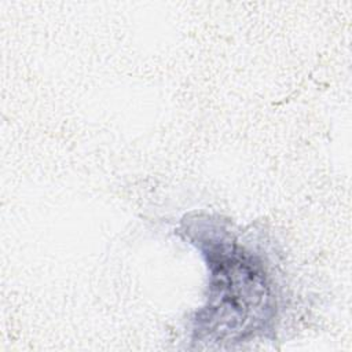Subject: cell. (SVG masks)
Masks as SVG:
<instances>
[{"instance_id": "cell-1", "label": "cell", "mask_w": 352, "mask_h": 352, "mask_svg": "<svg viewBox=\"0 0 352 352\" xmlns=\"http://www.w3.org/2000/svg\"><path fill=\"white\" fill-rule=\"evenodd\" d=\"M210 267L208 304L195 331L212 342H232L261 330L274 314L272 294L261 263L235 242L201 236Z\"/></svg>"}]
</instances>
